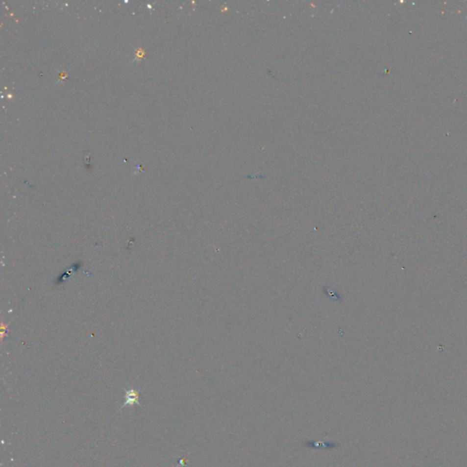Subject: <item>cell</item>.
<instances>
[{"instance_id":"obj_1","label":"cell","mask_w":467,"mask_h":467,"mask_svg":"<svg viewBox=\"0 0 467 467\" xmlns=\"http://www.w3.org/2000/svg\"><path fill=\"white\" fill-rule=\"evenodd\" d=\"M137 398H138L137 393H135L134 391H130L127 393V401H126L125 404H127V403H132V404L133 402H138Z\"/></svg>"}]
</instances>
